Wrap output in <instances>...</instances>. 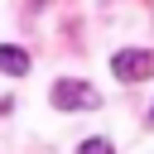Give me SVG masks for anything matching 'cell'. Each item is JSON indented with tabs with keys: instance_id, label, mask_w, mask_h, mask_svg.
I'll return each mask as SVG.
<instances>
[{
	"instance_id": "6da1fadb",
	"label": "cell",
	"mask_w": 154,
	"mask_h": 154,
	"mask_svg": "<svg viewBox=\"0 0 154 154\" xmlns=\"http://www.w3.org/2000/svg\"><path fill=\"white\" fill-rule=\"evenodd\" d=\"M48 101H53L58 111H91V106H101L96 87L82 82V77H58V82L48 87Z\"/></svg>"
},
{
	"instance_id": "7a4b0ae2",
	"label": "cell",
	"mask_w": 154,
	"mask_h": 154,
	"mask_svg": "<svg viewBox=\"0 0 154 154\" xmlns=\"http://www.w3.org/2000/svg\"><path fill=\"white\" fill-rule=\"evenodd\" d=\"M111 72H116L120 82H149V77H154V53H149V48H120V53L111 58Z\"/></svg>"
},
{
	"instance_id": "3957f363",
	"label": "cell",
	"mask_w": 154,
	"mask_h": 154,
	"mask_svg": "<svg viewBox=\"0 0 154 154\" xmlns=\"http://www.w3.org/2000/svg\"><path fill=\"white\" fill-rule=\"evenodd\" d=\"M0 72L24 77V72H29V53H24V48H14V43H0Z\"/></svg>"
},
{
	"instance_id": "277c9868",
	"label": "cell",
	"mask_w": 154,
	"mask_h": 154,
	"mask_svg": "<svg viewBox=\"0 0 154 154\" xmlns=\"http://www.w3.org/2000/svg\"><path fill=\"white\" fill-rule=\"evenodd\" d=\"M77 154H111V140H82Z\"/></svg>"
}]
</instances>
